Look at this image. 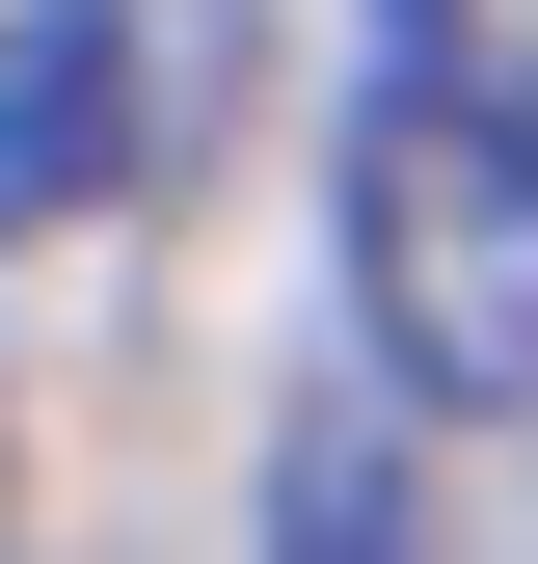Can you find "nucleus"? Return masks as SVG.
<instances>
[{
    "label": "nucleus",
    "instance_id": "obj_1",
    "mask_svg": "<svg viewBox=\"0 0 538 564\" xmlns=\"http://www.w3.org/2000/svg\"><path fill=\"white\" fill-rule=\"evenodd\" d=\"M351 323L404 431L538 403V82L458 0H377V108H351Z\"/></svg>",
    "mask_w": 538,
    "mask_h": 564
},
{
    "label": "nucleus",
    "instance_id": "obj_2",
    "mask_svg": "<svg viewBox=\"0 0 538 564\" xmlns=\"http://www.w3.org/2000/svg\"><path fill=\"white\" fill-rule=\"evenodd\" d=\"M162 162V0H0V242L108 216Z\"/></svg>",
    "mask_w": 538,
    "mask_h": 564
},
{
    "label": "nucleus",
    "instance_id": "obj_3",
    "mask_svg": "<svg viewBox=\"0 0 538 564\" xmlns=\"http://www.w3.org/2000/svg\"><path fill=\"white\" fill-rule=\"evenodd\" d=\"M243 564H431V431H404L377 377H297L269 403V511Z\"/></svg>",
    "mask_w": 538,
    "mask_h": 564
}]
</instances>
